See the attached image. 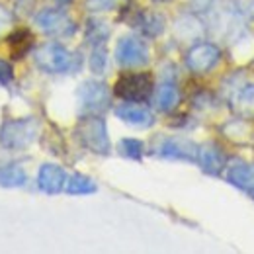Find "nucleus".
Returning <instances> with one entry per match:
<instances>
[{"label": "nucleus", "instance_id": "a211bd4d", "mask_svg": "<svg viewBox=\"0 0 254 254\" xmlns=\"http://www.w3.org/2000/svg\"><path fill=\"white\" fill-rule=\"evenodd\" d=\"M64 190L68 191V193H92V191H96V184L88 176L72 174L64 182Z\"/></svg>", "mask_w": 254, "mask_h": 254}, {"label": "nucleus", "instance_id": "ddd939ff", "mask_svg": "<svg viewBox=\"0 0 254 254\" xmlns=\"http://www.w3.org/2000/svg\"><path fill=\"white\" fill-rule=\"evenodd\" d=\"M116 114L120 120L133 127H149L153 124V114L139 104H124L116 110Z\"/></svg>", "mask_w": 254, "mask_h": 254}, {"label": "nucleus", "instance_id": "7ed1b4c3", "mask_svg": "<svg viewBox=\"0 0 254 254\" xmlns=\"http://www.w3.org/2000/svg\"><path fill=\"white\" fill-rule=\"evenodd\" d=\"M33 61L43 72L57 74L72 66V53L59 43H45L33 53Z\"/></svg>", "mask_w": 254, "mask_h": 254}, {"label": "nucleus", "instance_id": "423d86ee", "mask_svg": "<svg viewBox=\"0 0 254 254\" xmlns=\"http://www.w3.org/2000/svg\"><path fill=\"white\" fill-rule=\"evenodd\" d=\"M219 57H221V53H219V49L215 45H211V43H197V45H193L188 51L186 64H188L190 70L197 72V74H203V72L211 70L215 64L219 63Z\"/></svg>", "mask_w": 254, "mask_h": 254}, {"label": "nucleus", "instance_id": "6ab92c4d", "mask_svg": "<svg viewBox=\"0 0 254 254\" xmlns=\"http://www.w3.org/2000/svg\"><path fill=\"white\" fill-rule=\"evenodd\" d=\"M120 151H122L126 157H129V159H141L145 147H143V143L137 141V139H124V141L120 143Z\"/></svg>", "mask_w": 254, "mask_h": 254}, {"label": "nucleus", "instance_id": "4468645a", "mask_svg": "<svg viewBox=\"0 0 254 254\" xmlns=\"http://www.w3.org/2000/svg\"><path fill=\"white\" fill-rule=\"evenodd\" d=\"M197 162L199 166L209 172V174H219L223 168H225V155L215 147V145H205L199 149V155H197Z\"/></svg>", "mask_w": 254, "mask_h": 254}, {"label": "nucleus", "instance_id": "f3484780", "mask_svg": "<svg viewBox=\"0 0 254 254\" xmlns=\"http://www.w3.org/2000/svg\"><path fill=\"white\" fill-rule=\"evenodd\" d=\"M8 45H10V51L16 59H20L22 55H26L30 51V47L33 45V35L28 30H20V32L12 33L10 39H8Z\"/></svg>", "mask_w": 254, "mask_h": 254}, {"label": "nucleus", "instance_id": "f257e3e1", "mask_svg": "<svg viewBox=\"0 0 254 254\" xmlns=\"http://www.w3.org/2000/svg\"><path fill=\"white\" fill-rule=\"evenodd\" d=\"M78 141L96 155H108L110 153V137L108 129L102 118H84L76 127Z\"/></svg>", "mask_w": 254, "mask_h": 254}, {"label": "nucleus", "instance_id": "0eeeda50", "mask_svg": "<svg viewBox=\"0 0 254 254\" xmlns=\"http://www.w3.org/2000/svg\"><path fill=\"white\" fill-rule=\"evenodd\" d=\"M78 100H80V106L84 112L88 114H96V112H102L108 108L110 104V94H108V88L106 84L102 82H96V80H88L80 86L78 90Z\"/></svg>", "mask_w": 254, "mask_h": 254}, {"label": "nucleus", "instance_id": "39448f33", "mask_svg": "<svg viewBox=\"0 0 254 254\" xmlns=\"http://www.w3.org/2000/svg\"><path fill=\"white\" fill-rule=\"evenodd\" d=\"M116 59L124 66H143L149 63V49L137 37H124L116 47Z\"/></svg>", "mask_w": 254, "mask_h": 254}, {"label": "nucleus", "instance_id": "f8f14e48", "mask_svg": "<svg viewBox=\"0 0 254 254\" xmlns=\"http://www.w3.org/2000/svg\"><path fill=\"white\" fill-rule=\"evenodd\" d=\"M66 176H64L63 168L57 164H43L37 176V184L39 188L47 193H59L64 188Z\"/></svg>", "mask_w": 254, "mask_h": 254}, {"label": "nucleus", "instance_id": "dca6fc26", "mask_svg": "<svg viewBox=\"0 0 254 254\" xmlns=\"http://www.w3.org/2000/svg\"><path fill=\"white\" fill-rule=\"evenodd\" d=\"M26 184V172L22 166L18 164H8L4 168H0V186L6 188H18Z\"/></svg>", "mask_w": 254, "mask_h": 254}, {"label": "nucleus", "instance_id": "412c9836", "mask_svg": "<svg viewBox=\"0 0 254 254\" xmlns=\"http://www.w3.org/2000/svg\"><path fill=\"white\" fill-rule=\"evenodd\" d=\"M122 0H88V8L90 10H96V12H102V10H112L120 4Z\"/></svg>", "mask_w": 254, "mask_h": 254}, {"label": "nucleus", "instance_id": "2eb2a0df", "mask_svg": "<svg viewBox=\"0 0 254 254\" xmlns=\"http://www.w3.org/2000/svg\"><path fill=\"white\" fill-rule=\"evenodd\" d=\"M178 100H180L178 88L172 82H162L159 88H157L155 102H157V108L162 110V112H170L172 108H176Z\"/></svg>", "mask_w": 254, "mask_h": 254}, {"label": "nucleus", "instance_id": "aec40b11", "mask_svg": "<svg viewBox=\"0 0 254 254\" xmlns=\"http://www.w3.org/2000/svg\"><path fill=\"white\" fill-rule=\"evenodd\" d=\"M90 66L94 72H102L106 68V51L102 47H96L94 53H92V59H90Z\"/></svg>", "mask_w": 254, "mask_h": 254}, {"label": "nucleus", "instance_id": "4be33fe9", "mask_svg": "<svg viewBox=\"0 0 254 254\" xmlns=\"http://www.w3.org/2000/svg\"><path fill=\"white\" fill-rule=\"evenodd\" d=\"M12 76H14V72H12L10 63H6V61L0 59V84H8L12 80Z\"/></svg>", "mask_w": 254, "mask_h": 254}, {"label": "nucleus", "instance_id": "9d476101", "mask_svg": "<svg viewBox=\"0 0 254 254\" xmlns=\"http://www.w3.org/2000/svg\"><path fill=\"white\" fill-rule=\"evenodd\" d=\"M231 108L245 120H253L254 118V82L247 80L239 86H235L229 96Z\"/></svg>", "mask_w": 254, "mask_h": 254}, {"label": "nucleus", "instance_id": "9b49d317", "mask_svg": "<svg viewBox=\"0 0 254 254\" xmlns=\"http://www.w3.org/2000/svg\"><path fill=\"white\" fill-rule=\"evenodd\" d=\"M227 180L235 188L249 193L254 199V164H251V162H235L227 172Z\"/></svg>", "mask_w": 254, "mask_h": 254}, {"label": "nucleus", "instance_id": "6e6552de", "mask_svg": "<svg viewBox=\"0 0 254 254\" xmlns=\"http://www.w3.org/2000/svg\"><path fill=\"white\" fill-rule=\"evenodd\" d=\"M157 155L164 159H182V160H197L199 147L182 137L162 139L157 145Z\"/></svg>", "mask_w": 254, "mask_h": 254}, {"label": "nucleus", "instance_id": "f03ea898", "mask_svg": "<svg viewBox=\"0 0 254 254\" xmlns=\"http://www.w3.org/2000/svg\"><path fill=\"white\" fill-rule=\"evenodd\" d=\"M114 92L127 102H143L153 92V78L147 72H126L116 80Z\"/></svg>", "mask_w": 254, "mask_h": 254}, {"label": "nucleus", "instance_id": "20e7f679", "mask_svg": "<svg viewBox=\"0 0 254 254\" xmlns=\"http://www.w3.org/2000/svg\"><path fill=\"white\" fill-rule=\"evenodd\" d=\"M37 126L33 120H12L4 122L0 129V143L6 149H22L28 147L35 139Z\"/></svg>", "mask_w": 254, "mask_h": 254}, {"label": "nucleus", "instance_id": "1a4fd4ad", "mask_svg": "<svg viewBox=\"0 0 254 254\" xmlns=\"http://www.w3.org/2000/svg\"><path fill=\"white\" fill-rule=\"evenodd\" d=\"M35 24L39 26V30L49 35H68L74 32V24L72 20L61 12V10H43L35 16Z\"/></svg>", "mask_w": 254, "mask_h": 254}]
</instances>
